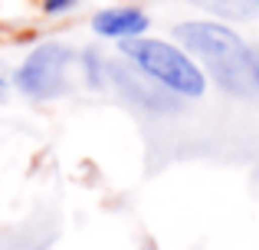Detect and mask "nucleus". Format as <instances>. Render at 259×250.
<instances>
[{"label": "nucleus", "instance_id": "f257e3e1", "mask_svg": "<svg viewBox=\"0 0 259 250\" xmlns=\"http://www.w3.org/2000/svg\"><path fill=\"white\" fill-rule=\"evenodd\" d=\"M174 40L187 56H194L200 66H207L210 76L223 89L236 96H249L256 89L253 83V53L230 26L213 20H187L174 26Z\"/></svg>", "mask_w": 259, "mask_h": 250}, {"label": "nucleus", "instance_id": "f03ea898", "mask_svg": "<svg viewBox=\"0 0 259 250\" xmlns=\"http://www.w3.org/2000/svg\"><path fill=\"white\" fill-rule=\"evenodd\" d=\"M121 53H125L148 79L161 83L164 89H171L174 96L197 99L207 89L203 69L174 43L148 40V37H132V40H121Z\"/></svg>", "mask_w": 259, "mask_h": 250}, {"label": "nucleus", "instance_id": "7ed1b4c3", "mask_svg": "<svg viewBox=\"0 0 259 250\" xmlns=\"http://www.w3.org/2000/svg\"><path fill=\"white\" fill-rule=\"evenodd\" d=\"M72 63V50L63 43H43L23 59L13 83L33 99H56L66 92V66Z\"/></svg>", "mask_w": 259, "mask_h": 250}, {"label": "nucleus", "instance_id": "20e7f679", "mask_svg": "<svg viewBox=\"0 0 259 250\" xmlns=\"http://www.w3.org/2000/svg\"><path fill=\"white\" fill-rule=\"evenodd\" d=\"M92 30L99 37H112V40H132L141 37L148 30V17L138 7H108V10L92 17Z\"/></svg>", "mask_w": 259, "mask_h": 250}, {"label": "nucleus", "instance_id": "39448f33", "mask_svg": "<svg viewBox=\"0 0 259 250\" xmlns=\"http://www.w3.org/2000/svg\"><path fill=\"white\" fill-rule=\"evenodd\" d=\"M194 4L213 13V17H227V20H249L256 13V0H194Z\"/></svg>", "mask_w": 259, "mask_h": 250}, {"label": "nucleus", "instance_id": "423d86ee", "mask_svg": "<svg viewBox=\"0 0 259 250\" xmlns=\"http://www.w3.org/2000/svg\"><path fill=\"white\" fill-rule=\"evenodd\" d=\"M112 76L118 79V86H121V89L128 86V89L135 92L132 99H138L141 105H148V109H167V105H171V102H164V99H161L154 89H145V86H138V83H135V76H132V73H125L121 66H112Z\"/></svg>", "mask_w": 259, "mask_h": 250}, {"label": "nucleus", "instance_id": "0eeeda50", "mask_svg": "<svg viewBox=\"0 0 259 250\" xmlns=\"http://www.w3.org/2000/svg\"><path fill=\"white\" fill-rule=\"evenodd\" d=\"M39 4H43L46 13H63V10H69L76 0H39Z\"/></svg>", "mask_w": 259, "mask_h": 250}, {"label": "nucleus", "instance_id": "6e6552de", "mask_svg": "<svg viewBox=\"0 0 259 250\" xmlns=\"http://www.w3.org/2000/svg\"><path fill=\"white\" fill-rule=\"evenodd\" d=\"M7 96V79H4V73H0V99Z\"/></svg>", "mask_w": 259, "mask_h": 250}, {"label": "nucleus", "instance_id": "1a4fd4ad", "mask_svg": "<svg viewBox=\"0 0 259 250\" xmlns=\"http://www.w3.org/2000/svg\"><path fill=\"white\" fill-rule=\"evenodd\" d=\"M253 83L259 86V63H253Z\"/></svg>", "mask_w": 259, "mask_h": 250}, {"label": "nucleus", "instance_id": "9d476101", "mask_svg": "<svg viewBox=\"0 0 259 250\" xmlns=\"http://www.w3.org/2000/svg\"><path fill=\"white\" fill-rule=\"evenodd\" d=\"M256 4H259V0H256Z\"/></svg>", "mask_w": 259, "mask_h": 250}]
</instances>
